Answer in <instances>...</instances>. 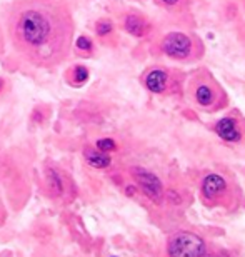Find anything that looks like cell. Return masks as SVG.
Listing matches in <instances>:
<instances>
[{"instance_id":"cell-1","label":"cell","mask_w":245,"mask_h":257,"mask_svg":"<svg viewBox=\"0 0 245 257\" xmlns=\"http://www.w3.org/2000/svg\"><path fill=\"white\" fill-rule=\"evenodd\" d=\"M7 34L24 62L50 69L70 54L72 15L59 0H17L9 10Z\"/></svg>"},{"instance_id":"cell-2","label":"cell","mask_w":245,"mask_h":257,"mask_svg":"<svg viewBox=\"0 0 245 257\" xmlns=\"http://www.w3.org/2000/svg\"><path fill=\"white\" fill-rule=\"evenodd\" d=\"M42 191L50 202L57 205L72 204L77 197V187H75L74 179L67 172L62 171L55 164H45L42 169Z\"/></svg>"},{"instance_id":"cell-3","label":"cell","mask_w":245,"mask_h":257,"mask_svg":"<svg viewBox=\"0 0 245 257\" xmlns=\"http://www.w3.org/2000/svg\"><path fill=\"white\" fill-rule=\"evenodd\" d=\"M207 252V245L200 235L188 230H180L170 235L167 240L168 257H203Z\"/></svg>"},{"instance_id":"cell-4","label":"cell","mask_w":245,"mask_h":257,"mask_svg":"<svg viewBox=\"0 0 245 257\" xmlns=\"http://www.w3.org/2000/svg\"><path fill=\"white\" fill-rule=\"evenodd\" d=\"M130 174H132V179H134L137 184V187L142 191V194L149 200H152L154 204L159 205L163 200V187H162L160 179L157 177L154 172L147 171L144 167H132Z\"/></svg>"},{"instance_id":"cell-5","label":"cell","mask_w":245,"mask_h":257,"mask_svg":"<svg viewBox=\"0 0 245 257\" xmlns=\"http://www.w3.org/2000/svg\"><path fill=\"white\" fill-rule=\"evenodd\" d=\"M162 50L163 54L168 55L172 59H185L188 57L192 50V40L187 34L182 32H172L165 35V39L162 40Z\"/></svg>"},{"instance_id":"cell-6","label":"cell","mask_w":245,"mask_h":257,"mask_svg":"<svg viewBox=\"0 0 245 257\" xmlns=\"http://www.w3.org/2000/svg\"><path fill=\"white\" fill-rule=\"evenodd\" d=\"M227 191V181L218 174H208L202 181V194L207 199H215Z\"/></svg>"},{"instance_id":"cell-7","label":"cell","mask_w":245,"mask_h":257,"mask_svg":"<svg viewBox=\"0 0 245 257\" xmlns=\"http://www.w3.org/2000/svg\"><path fill=\"white\" fill-rule=\"evenodd\" d=\"M217 136L225 142H238L242 139L240 128H238L237 122L230 119V117H223L215 124Z\"/></svg>"},{"instance_id":"cell-8","label":"cell","mask_w":245,"mask_h":257,"mask_svg":"<svg viewBox=\"0 0 245 257\" xmlns=\"http://www.w3.org/2000/svg\"><path fill=\"white\" fill-rule=\"evenodd\" d=\"M167 82H168V75H167V72L162 69L150 70L145 77L147 89L150 92H154V94H162V92L167 89Z\"/></svg>"},{"instance_id":"cell-9","label":"cell","mask_w":245,"mask_h":257,"mask_svg":"<svg viewBox=\"0 0 245 257\" xmlns=\"http://www.w3.org/2000/svg\"><path fill=\"white\" fill-rule=\"evenodd\" d=\"M84 157H85L87 164L94 169H107V167H110V164H112V159L109 154H104V152L97 151V149H92V147L85 149Z\"/></svg>"},{"instance_id":"cell-10","label":"cell","mask_w":245,"mask_h":257,"mask_svg":"<svg viewBox=\"0 0 245 257\" xmlns=\"http://www.w3.org/2000/svg\"><path fill=\"white\" fill-rule=\"evenodd\" d=\"M124 25H125L127 32L130 35H134V37H142V35H145V32H147L145 20L139 17V15H134V14L127 15L124 20Z\"/></svg>"},{"instance_id":"cell-11","label":"cell","mask_w":245,"mask_h":257,"mask_svg":"<svg viewBox=\"0 0 245 257\" xmlns=\"http://www.w3.org/2000/svg\"><path fill=\"white\" fill-rule=\"evenodd\" d=\"M195 99H197V104L202 105V107H208L213 104V100H215V92L210 85H198L197 90H195Z\"/></svg>"},{"instance_id":"cell-12","label":"cell","mask_w":245,"mask_h":257,"mask_svg":"<svg viewBox=\"0 0 245 257\" xmlns=\"http://www.w3.org/2000/svg\"><path fill=\"white\" fill-rule=\"evenodd\" d=\"M70 75H72L70 84H72V85H82L87 79H89V70H87L84 65H75L74 69L70 70Z\"/></svg>"},{"instance_id":"cell-13","label":"cell","mask_w":245,"mask_h":257,"mask_svg":"<svg viewBox=\"0 0 245 257\" xmlns=\"http://www.w3.org/2000/svg\"><path fill=\"white\" fill-rule=\"evenodd\" d=\"M95 147H97V151H100V152H104V154H109L112 151H115L117 149V144L114 139H99V141L95 142Z\"/></svg>"},{"instance_id":"cell-14","label":"cell","mask_w":245,"mask_h":257,"mask_svg":"<svg viewBox=\"0 0 245 257\" xmlns=\"http://www.w3.org/2000/svg\"><path fill=\"white\" fill-rule=\"evenodd\" d=\"M97 35H100V37H104V35H109L112 32V22L110 20H100V22H97Z\"/></svg>"},{"instance_id":"cell-15","label":"cell","mask_w":245,"mask_h":257,"mask_svg":"<svg viewBox=\"0 0 245 257\" xmlns=\"http://www.w3.org/2000/svg\"><path fill=\"white\" fill-rule=\"evenodd\" d=\"M5 220H7V207H5L4 197L0 195V225H4Z\"/></svg>"},{"instance_id":"cell-16","label":"cell","mask_w":245,"mask_h":257,"mask_svg":"<svg viewBox=\"0 0 245 257\" xmlns=\"http://www.w3.org/2000/svg\"><path fill=\"white\" fill-rule=\"evenodd\" d=\"M77 47L79 49H84V50H90L92 49V42H90V39H87V37H79V40H77Z\"/></svg>"},{"instance_id":"cell-17","label":"cell","mask_w":245,"mask_h":257,"mask_svg":"<svg viewBox=\"0 0 245 257\" xmlns=\"http://www.w3.org/2000/svg\"><path fill=\"white\" fill-rule=\"evenodd\" d=\"M4 52V37H2V30H0V54Z\"/></svg>"},{"instance_id":"cell-18","label":"cell","mask_w":245,"mask_h":257,"mask_svg":"<svg viewBox=\"0 0 245 257\" xmlns=\"http://www.w3.org/2000/svg\"><path fill=\"white\" fill-rule=\"evenodd\" d=\"M162 2L165 4V5H175L178 0H162Z\"/></svg>"},{"instance_id":"cell-19","label":"cell","mask_w":245,"mask_h":257,"mask_svg":"<svg viewBox=\"0 0 245 257\" xmlns=\"http://www.w3.org/2000/svg\"><path fill=\"white\" fill-rule=\"evenodd\" d=\"M2 89H4V80L0 79V90H2Z\"/></svg>"},{"instance_id":"cell-20","label":"cell","mask_w":245,"mask_h":257,"mask_svg":"<svg viewBox=\"0 0 245 257\" xmlns=\"http://www.w3.org/2000/svg\"><path fill=\"white\" fill-rule=\"evenodd\" d=\"M112 257H115V255H112Z\"/></svg>"}]
</instances>
